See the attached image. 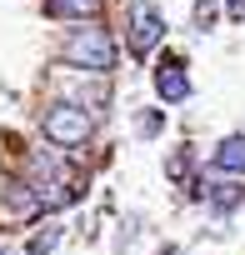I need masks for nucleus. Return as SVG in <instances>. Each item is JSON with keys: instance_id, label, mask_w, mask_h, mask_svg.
Segmentation results:
<instances>
[{"instance_id": "5", "label": "nucleus", "mask_w": 245, "mask_h": 255, "mask_svg": "<svg viewBox=\"0 0 245 255\" xmlns=\"http://www.w3.org/2000/svg\"><path fill=\"white\" fill-rule=\"evenodd\" d=\"M215 170L245 175V135H225V140L215 145Z\"/></svg>"}, {"instance_id": "1", "label": "nucleus", "mask_w": 245, "mask_h": 255, "mask_svg": "<svg viewBox=\"0 0 245 255\" xmlns=\"http://www.w3.org/2000/svg\"><path fill=\"white\" fill-rule=\"evenodd\" d=\"M65 60L75 70H90V75H105L115 70V40L105 25H75L65 35Z\"/></svg>"}, {"instance_id": "9", "label": "nucleus", "mask_w": 245, "mask_h": 255, "mask_svg": "<svg viewBox=\"0 0 245 255\" xmlns=\"http://www.w3.org/2000/svg\"><path fill=\"white\" fill-rule=\"evenodd\" d=\"M0 255H5V250H0Z\"/></svg>"}, {"instance_id": "8", "label": "nucleus", "mask_w": 245, "mask_h": 255, "mask_svg": "<svg viewBox=\"0 0 245 255\" xmlns=\"http://www.w3.org/2000/svg\"><path fill=\"white\" fill-rule=\"evenodd\" d=\"M160 255H180V250H175V245H165V250H160Z\"/></svg>"}, {"instance_id": "6", "label": "nucleus", "mask_w": 245, "mask_h": 255, "mask_svg": "<svg viewBox=\"0 0 245 255\" xmlns=\"http://www.w3.org/2000/svg\"><path fill=\"white\" fill-rule=\"evenodd\" d=\"M95 5H100V0H45V10H50V15H75V20L95 15Z\"/></svg>"}, {"instance_id": "2", "label": "nucleus", "mask_w": 245, "mask_h": 255, "mask_svg": "<svg viewBox=\"0 0 245 255\" xmlns=\"http://www.w3.org/2000/svg\"><path fill=\"white\" fill-rule=\"evenodd\" d=\"M40 130H45L50 145H60V150H80V145L90 140V130H95V120L85 115V105L60 100V105H50V110L40 115Z\"/></svg>"}, {"instance_id": "4", "label": "nucleus", "mask_w": 245, "mask_h": 255, "mask_svg": "<svg viewBox=\"0 0 245 255\" xmlns=\"http://www.w3.org/2000/svg\"><path fill=\"white\" fill-rule=\"evenodd\" d=\"M155 90H160V100H165V105H180V100H190V75L170 60V65H160V70H155Z\"/></svg>"}, {"instance_id": "3", "label": "nucleus", "mask_w": 245, "mask_h": 255, "mask_svg": "<svg viewBox=\"0 0 245 255\" xmlns=\"http://www.w3.org/2000/svg\"><path fill=\"white\" fill-rule=\"evenodd\" d=\"M160 35H165V20H160V10L155 5H130V55H150L155 45H160Z\"/></svg>"}, {"instance_id": "7", "label": "nucleus", "mask_w": 245, "mask_h": 255, "mask_svg": "<svg viewBox=\"0 0 245 255\" xmlns=\"http://www.w3.org/2000/svg\"><path fill=\"white\" fill-rule=\"evenodd\" d=\"M55 240H60V230H45V235H35V240H30V255H45Z\"/></svg>"}]
</instances>
